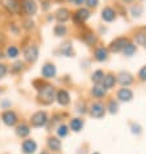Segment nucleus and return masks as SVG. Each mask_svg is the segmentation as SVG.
<instances>
[{"label": "nucleus", "mask_w": 146, "mask_h": 154, "mask_svg": "<svg viewBox=\"0 0 146 154\" xmlns=\"http://www.w3.org/2000/svg\"><path fill=\"white\" fill-rule=\"evenodd\" d=\"M115 82H116V79H115L112 75H107V76H105V79H103V81H102V86L105 88V89H111V88L115 86Z\"/></svg>", "instance_id": "obj_16"}, {"label": "nucleus", "mask_w": 146, "mask_h": 154, "mask_svg": "<svg viewBox=\"0 0 146 154\" xmlns=\"http://www.w3.org/2000/svg\"><path fill=\"white\" fill-rule=\"evenodd\" d=\"M103 79H105V73H103L102 71H95L93 73V76H91V80H93V82H95V84L102 82Z\"/></svg>", "instance_id": "obj_24"}, {"label": "nucleus", "mask_w": 146, "mask_h": 154, "mask_svg": "<svg viewBox=\"0 0 146 154\" xmlns=\"http://www.w3.org/2000/svg\"><path fill=\"white\" fill-rule=\"evenodd\" d=\"M39 99L46 105L51 103L55 99V89L51 85H46L44 88H42L39 90Z\"/></svg>", "instance_id": "obj_1"}, {"label": "nucleus", "mask_w": 146, "mask_h": 154, "mask_svg": "<svg viewBox=\"0 0 146 154\" xmlns=\"http://www.w3.org/2000/svg\"><path fill=\"white\" fill-rule=\"evenodd\" d=\"M91 94H93L95 98H102L106 95V89L101 85H95L93 88V90H91Z\"/></svg>", "instance_id": "obj_21"}, {"label": "nucleus", "mask_w": 146, "mask_h": 154, "mask_svg": "<svg viewBox=\"0 0 146 154\" xmlns=\"http://www.w3.org/2000/svg\"><path fill=\"white\" fill-rule=\"evenodd\" d=\"M105 112H106L105 106H103L102 103H99V102L93 103L91 107H90V114H91V116H94V118L101 119V118L105 116Z\"/></svg>", "instance_id": "obj_4"}, {"label": "nucleus", "mask_w": 146, "mask_h": 154, "mask_svg": "<svg viewBox=\"0 0 146 154\" xmlns=\"http://www.w3.org/2000/svg\"><path fill=\"white\" fill-rule=\"evenodd\" d=\"M30 122H32L33 127H43V125L47 124V122H48L47 114H46L44 111H38V112H35L32 116Z\"/></svg>", "instance_id": "obj_2"}, {"label": "nucleus", "mask_w": 146, "mask_h": 154, "mask_svg": "<svg viewBox=\"0 0 146 154\" xmlns=\"http://www.w3.org/2000/svg\"><path fill=\"white\" fill-rule=\"evenodd\" d=\"M82 127H84L82 119H80V118L72 119V122H71V128H72V131H75V132H80V131L82 129Z\"/></svg>", "instance_id": "obj_20"}, {"label": "nucleus", "mask_w": 146, "mask_h": 154, "mask_svg": "<svg viewBox=\"0 0 146 154\" xmlns=\"http://www.w3.org/2000/svg\"><path fill=\"white\" fill-rule=\"evenodd\" d=\"M56 75V68L53 64H44L42 68V76L46 79H52Z\"/></svg>", "instance_id": "obj_13"}, {"label": "nucleus", "mask_w": 146, "mask_h": 154, "mask_svg": "<svg viewBox=\"0 0 146 154\" xmlns=\"http://www.w3.org/2000/svg\"><path fill=\"white\" fill-rule=\"evenodd\" d=\"M7 72H8V69H7V65L0 64V79H3V77L7 75Z\"/></svg>", "instance_id": "obj_33"}, {"label": "nucleus", "mask_w": 146, "mask_h": 154, "mask_svg": "<svg viewBox=\"0 0 146 154\" xmlns=\"http://www.w3.org/2000/svg\"><path fill=\"white\" fill-rule=\"evenodd\" d=\"M94 56H95V59H97L98 61H105L107 59V56H108V51H107V48H105V47L97 48Z\"/></svg>", "instance_id": "obj_18"}, {"label": "nucleus", "mask_w": 146, "mask_h": 154, "mask_svg": "<svg viewBox=\"0 0 146 154\" xmlns=\"http://www.w3.org/2000/svg\"><path fill=\"white\" fill-rule=\"evenodd\" d=\"M132 132L138 134V133L141 132V127H140V125H137V124H132Z\"/></svg>", "instance_id": "obj_36"}, {"label": "nucleus", "mask_w": 146, "mask_h": 154, "mask_svg": "<svg viewBox=\"0 0 146 154\" xmlns=\"http://www.w3.org/2000/svg\"><path fill=\"white\" fill-rule=\"evenodd\" d=\"M136 42L138 45H145L146 43V34L144 33H140L136 35Z\"/></svg>", "instance_id": "obj_30"}, {"label": "nucleus", "mask_w": 146, "mask_h": 154, "mask_svg": "<svg viewBox=\"0 0 146 154\" xmlns=\"http://www.w3.org/2000/svg\"><path fill=\"white\" fill-rule=\"evenodd\" d=\"M136 51H137V47L134 45H132V43H126L124 50H123V52H124L125 56H132Z\"/></svg>", "instance_id": "obj_23"}, {"label": "nucleus", "mask_w": 146, "mask_h": 154, "mask_svg": "<svg viewBox=\"0 0 146 154\" xmlns=\"http://www.w3.org/2000/svg\"><path fill=\"white\" fill-rule=\"evenodd\" d=\"M69 18V11L67 8H60L56 12V20L59 22H65Z\"/></svg>", "instance_id": "obj_17"}, {"label": "nucleus", "mask_w": 146, "mask_h": 154, "mask_svg": "<svg viewBox=\"0 0 146 154\" xmlns=\"http://www.w3.org/2000/svg\"><path fill=\"white\" fill-rule=\"evenodd\" d=\"M115 17H116V13H115V11L112 9V8H105L102 11V18L105 21H107V22H111V21H114L115 20Z\"/></svg>", "instance_id": "obj_15"}, {"label": "nucleus", "mask_w": 146, "mask_h": 154, "mask_svg": "<svg viewBox=\"0 0 146 154\" xmlns=\"http://www.w3.org/2000/svg\"><path fill=\"white\" fill-rule=\"evenodd\" d=\"M145 48H146V43H145Z\"/></svg>", "instance_id": "obj_41"}, {"label": "nucleus", "mask_w": 146, "mask_h": 154, "mask_svg": "<svg viewBox=\"0 0 146 154\" xmlns=\"http://www.w3.org/2000/svg\"><path fill=\"white\" fill-rule=\"evenodd\" d=\"M84 41H85L86 45L89 46H94L95 42H97V38H95L94 34H86L85 37H84Z\"/></svg>", "instance_id": "obj_27"}, {"label": "nucleus", "mask_w": 146, "mask_h": 154, "mask_svg": "<svg viewBox=\"0 0 146 154\" xmlns=\"http://www.w3.org/2000/svg\"><path fill=\"white\" fill-rule=\"evenodd\" d=\"M56 99H57V102H59V105L67 106V105H69V102H71V95H69V93L67 90L61 89V90L57 91Z\"/></svg>", "instance_id": "obj_10"}, {"label": "nucleus", "mask_w": 146, "mask_h": 154, "mask_svg": "<svg viewBox=\"0 0 146 154\" xmlns=\"http://www.w3.org/2000/svg\"><path fill=\"white\" fill-rule=\"evenodd\" d=\"M126 43H128V39H126V38H116V39L110 45V50L112 52H120L124 50Z\"/></svg>", "instance_id": "obj_6"}, {"label": "nucleus", "mask_w": 146, "mask_h": 154, "mask_svg": "<svg viewBox=\"0 0 146 154\" xmlns=\"http://www.w3.org/2000/svg\"><path fill=\"white\" fill-rule=\"evenodd\" d=\"M117 98H119V101H121V102H129L130 99L133 98V93L128 88H123V89L117 91Z\"/></svg>", "instance_id": "obj_11"}, {"label": "nucleus", "mask_w": 146, "mask_h": 154, "mask_svg": "<svg viewBox=\"0 0 146 154\" xmlns=\"http://www.w3.org/2000/svg\"><path fill=\"white\" fill-rule=\"evenodd\" d=\"M119 82L121 84L124 88L129 86L130 84L133 82V77L129 75V73H125V72H121L120 75H119Z\"/></svg>", "instance_id": "obj_14"}, {"label": "nucleus", "mask_w": 146, "mask_h": 154, "mask_svg": "<svg viewBox=\"0 0 146 154\" xmlns=\"http://www.w3.org/2000/svg\"><path fill=\"white\" fill-rule=\"evenodd\" d=\"M2 5L7 9V12L12 13V14H18L21 11V7L18 4L17 0H0Z\"/></svg>", "instance_id": "obj_3"}, {"label": "nucleus", "mask_w": 146, "mask_h": 154, "mask_svg": "<svg viewBox=\"0 0 146 154\" xmlns=\"http://www.w3.org/2000/svg\"><path fill=\"white\" fill-rule=\"evenodd\" d=\"M22 69V63L21 61H18V63H16L13 65V69H12V72L13 73H16V72H18V71H21Z\"/></svg>", "instance_id": "obj_35"}, {"label": "nucleus", "mask_w": 146, "mask_h": 154, "mask_svg": "<svg viewBox=\"0 0 146 154\" xmlns=\"http://www.w3.org/2000/svg\"><path fill=\"white\" fill-rule=\"evenodd\" d=\"M84 2H86V0H76V3H77V5H81V4H84Z\"/></svg>", "instance_id": "obj_38"}, {"label": "nucleus", "mask_w": 146, "mask_h": 154, "mask_svg": "<svg viewBox=\"0 0 146 154\" xmlns=\"http://www.w3.org/2000/svg\"><path fill=\"white\" fill-rule=\"evenodd\" d=\"M94 154H98V153H94Z\"/></svg>", "instance_id": "obj_42"}, {"label": "nucleus", "mask_w": 146, "mask_h": 154, "mask_svg": "<svg viewBox=\"0 0 146 154\" xmlns=\"http://www.w3.org/2000/svg\"><path fill=\"white\" fill-rule=\"evenodd\" d=\"M53 32H55V35L61 37V35H64V34L67 33V29H65L64 25H56L55 29H53Z\"/></svg>", "instance_id": "obj_28"}, {"label": "nucleus", "mask_w": 146, "mask_h": 154, "mask_svg": "<svg viewBox=\"0 0 146 154\" xmlns=\"http://www.w3.org/2000/svg\"><path fill=\"white\" fill-rule=\"evenodd\" d=\"M47 145H48L50 149L53 150V152H59V150H60V146H61L60 140H57L56 137H50L48 141H47Z\"/></svg>", "instance_id": "obj_19"}, {"label": "nucleus", "mask_w": 146, "mask_h": 154, "mask_svg": "<svg viewBox=\"0 0 146 154\" xmlns=\"http://www.w3.org/2000/svg\"><path fill=\"white\" fill-rule=\"evenodd\" d=\"M124 2H126V3H129V2H132V0H124Z\"/></svg>", "instance_id": "obj_40"}, {"label": "nucleus", "mask_w": 146, "mask_h": 154, "mask_svg": "<svg viewBox=\"0 0 146 154\" xmlns=\"http://www.w3.org/2000/svg\"><path fill=\"white\" fill-rule=\"evenodd\" d=\"M89 16H90L89 11L81 8V9H78L77 12L73 14V21H75L76 24H82V22H85L87 18H89Z\"/></svg>", "instance_id": "obj_7"}, {"label": "nucleus", "mask_w": 146, "mask_h": 154, "mask_svg": "<svg viewBox=\"0 0 146 154\" xmlns=\"http://www.w3.org/2000/svg\"><path fill=\"white\" fill-rule=\"evenodd\" d=\"M98 2L99 0H86V4H87V7H90V8H94V7L98 5Z\"/></svg>", "instance_id": "obj_34"}, {"label": "nucleus", "mask_w": 146, "mask_h": 154, "mask_svg": "<svg viewBox=\"0 0 146 154\" xmlns=\"http://www.w3.org/2000/svg\"><path fill=\"white\" fill-rule=\"evenodd\" d=\"M108 109H110V112H111V114H115V112H117V109H119V105H117V102H115V101H111V102H110V105H108Z\"/></svg>", "instance_id": "obj_31"}, {"label": "nucleus", "mask_w": 146, "mask_h": 154, "mask_svg": "<svg viewBox=\"0 0 146 154\" xmlns=\"http://www.w3.org/2000/svg\"><path fill=\"white\" fill-rule=\"evenodd\" d=\"M24 55H25V59H26V61H30V63H34V61L37 60V57H38V47H37L35 45L29 46V47H26V48H25Z\"/></svg>", "instance_id": "obj_5"}, {"label": "nucleus", "mask_w": 146, "mask_h": 154, "mask_svg": "<svg viewBox=\"0 0 146 154\" xmlns=\"http://www.w3.org/2000/svg\"><path fill=\"white\" fill-rule=\"evenodd\" d=\"M16 133H17V136H20V137H26L30 133V129L26 124H20V125H17Z\"/></svg>", "instance_id": "obj_22"}, {"label": "nucleus", "mask_w": 146, "mask_h": 154, "mask_svg": "<svg viewBox=\"0 0 146 154\" xmlns=\"http://www.w3.org/2000/svg\"><path fill=\"white\" fill-rule=\"evenodd\" d=\"M7 56L11 57V59H14V57L18 56V48L14 47V46H11V47L7 48Z\"/></svg>", "instance_id": "obj_26"}, {"label": "nucleus", "mask_w": 146, "mask_h": 154, "mask_svg": "<svg viewBox=\"0 0 146 154\" xmlns=\"http://www.w3.org/2000/svg\"><path fill=\"white\" fill-rule=\"evenodd\" d=\"M41 154H48V153H47V152H42Z\"/></svg>", "instance_id": "obj_39"}, {"label": "nucleus", "mask_w": 146, "mask_h": 154, "mask_svg": "<svg viewBox=\"0 0 146 154\" xmlns=\"http://www.w3.org/2000/svg\"><path fill=\"white\" fill-rule=\"evenodd\" d=\"M2 119H3V122L5 123L7 125H9V127H12L14 125L17 123V115L13 112V111H5L4 114L2 115Z\"/></svg>", "instance_id": "obj_9"}, {"label": "nucleus", "mask_w": 146, "mask_h": 154, "mask_svg": "<svg viewBox=\"0 0 146 154\" xmlns=\"http://www.w3.org/2000/svg\"><path fill=\"white\" fill-rule=\"evenodd\" d=\"M141 8H140V7H138V8L136 9V8H134V7H133V8H132V13H133V16H140V13H141Z\"/></svg>", "instance_id": "obj_37"}, {"label": "nucleus", "mask_w": 146, "mask_h": 154, "mask_svg": "<svg viewBox=\"0 0 146 154\" xmlns=\"http://www.w3.org/2000/svg\"><path fill=\"white\" fill-rule=\"evenodd\" d=\"M61 54L65 56H72L73 55V51H72V46L71 43H64V45H61Z\"/></svg>", "instance_id": "obj_25"}, {"label": "nucleus", "mask_w": 146, "mask_h": 154, "mask_svg": "<svg viewBox=\"0 0 146 154\" xmlns=\"http://www.w3.org/2000/svg\"><path fill=\"white\" fill-rule=\"evenodd\" d=\"M138 77H140L142 81H146V65L140 69V72H138Z\"/></svg>", "instance_id": "obj_32"}, {"label": "nucleus", "mask_w": 146, "mask_h": 154, "mask_svg": "<svg viewBox=\"0 0 146 154\" xmlns=\"http://www.w3.org/2000/svg\"><path fill=\"white\" fill-rule=\"evenodd\" d=\"M37 150V142L33 140H25L22 142V152L25 154H33Z\"/></svg>", "instance_id": "obj_12"}, {"label": "nucleus", "mask_w": 146, "mask_h": 154, "mask_svg": "<svg viewBox=\"0 0 146 154\" xmlns=\"http://www.w3.org/2000/svg\"><path fill=\"white\" fill-rule=\"evenodd\" d=\"M22 8H24L25 13L29 14V16H33V14L37 13V4L34 0H24Z\"/></svg>", "instance_id": "obj_8"}, {"label": "nucleus", "mask_w": 146, "mask_h": 154, "mask_svg": "<svg viewBox=\"0 0 146 154\" xmlns=\"http://www.w3.org/2000/svg\"><path fill=\"white\" fill-rule=\"evenodd\" d=\"M57 134H59L60 137H65L68 134V127L67 125H60L59 129H57Z\"/></svg>", "instance_id": "obj_29"}]
</instances>
